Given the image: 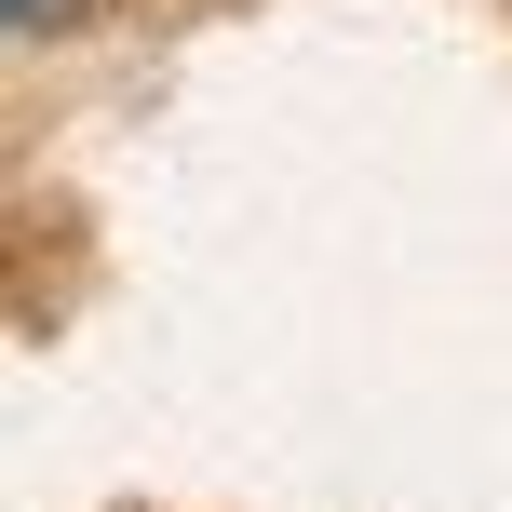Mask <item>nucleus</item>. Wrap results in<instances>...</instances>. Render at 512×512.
<instances>
[{
	"label": "nucleus",
	"mask_w": 512,
	"mask_h": 512,
	"mask_svg": "<svg viewBox=\"0 0 512 512\" xmlns=\"http://www.w3.org/2000/svg\"><path fill=\"white\" fill-rule=\"evenodd\" d=\"M95 0H0V41H54V27H81Z\"/></svg>",
	"instance_id": "obj_1"
}]
</instances>
